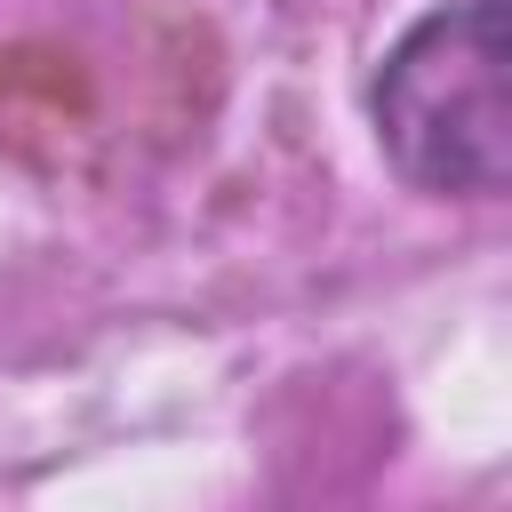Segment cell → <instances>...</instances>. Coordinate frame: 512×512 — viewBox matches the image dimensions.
I'll return each mask as SVG.
<instances>
[{
  "label": "cell",
  "instance_id": "cell-1",
  "mask_svg": "<svg viewBox=\"0 0 512 512\" xmlns=\"http://www.w3.org/2000/svg\"><path fill=\"white\" fill-rule=\"evenodd\" d=\"M376 136L432 200H496L512 184V8L456 0L424 16L376 72Z\"/></svg>",
  "mask_w": 512,
  "mask_h": 512
}]
</instances>
